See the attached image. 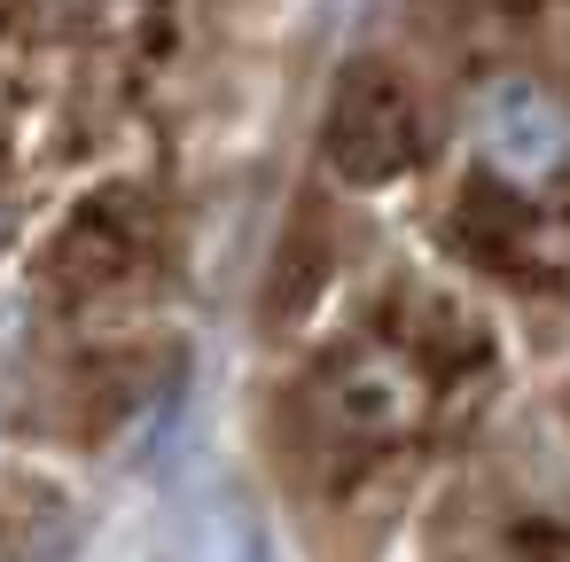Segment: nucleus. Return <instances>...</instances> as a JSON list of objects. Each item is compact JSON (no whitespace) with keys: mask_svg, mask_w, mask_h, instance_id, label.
I'll list each match as a JSON object with an SVG mask.
<instances>
[{"mask_svg":"<svg viewBox=\"0 0 570 562\" xmlns=\"http://www.w3.org/2000/svg\"><path fill=\"white\" fill-rule=\"evenodd\" d=\"M180 562H258V523L243 500H196L180 523Z\"/></svg>","mask_w":570,"mask_h":562,"instance_id":"2","label":"nucleus"},{"mask_svg":"<svg viewBox=\"0 0 570 562\" xmlns=\"http://www.w3.org/2000/svg\"><path fill=\"white\" fill-rule=\"evenodd\" d=\"M476 149L500 180L547 188L570 172V102L539 79H500L476 95Z\"/></svg>","mask_w":570,"mask_h":562,"instance_id":"1","label":"nucleus"}]
</instances>
